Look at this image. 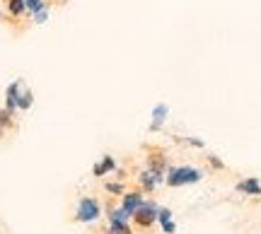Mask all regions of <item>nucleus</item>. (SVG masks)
<instances>
[{
	"instance_id": "1",
	"label": "nucleus",
	"mask_w": 261,
	"mask_h": 234,
	"mask_svg": "<svg viewBox=\"0 0 261 234\" xmlns=\"http://www.w3.org/2000/svg\"><path fill=\"white\" fill-rule=\"evenodd\" d=\"M203 179V171L196 167H169L167 169V186L179 188V186H189V184H198Z\"/></svg>"
},
{
	"instance_id": "2",
	"label": "nucleus",
	"mask_w": 261,
	"mask_h": 234,
	"mask_svg": "<svg viewBox=\"0 0 261 234\" xmlns=\"http://www.w3.org/2000/svg\"><path fill=\"white\" fill-rule=\"evenodd\" d=\"M99 215H102V206L94 198L85 196L77 200V208H75V220L77 222H94V220H99Z\"/></svg>"
},
{
	"instance_id": "3",
	"label": "nucleus",
	"mask_w": 261,
	"mask_h": 234,
	"mask_svg": "<svg viewBox=\"0 0 261 234\" xmlns=\"http://www.w3.org/2000/svg\"><path fill=\"white\" fill-rule=\"evenodd\" d=\"M133 222L140 227V229H148L158 222V206L155 203H143V206L136 210V215H133Z\"/></svg>"
},
{
	"instance_id": "4",
	"label": "nucleus",
	"mask_w": 261,
	"mask_h": 234,
	"mask_svg": "<svg viewBox=\"0 0 261 234\" xmlns=\"http://www.w3.org/2000/svg\"><path fill=\"white\" fill-rule=\"evenodd\" d=\"M148 169L150 171H155V174H162V177H165V171H167V157H165V152L162 150H150L148 152Z\"/></svg>"
},
{
	"instance_id": "5",
	"label": "nucleus",
	"mask_w": 261,
	"mask_h": 234,
	"mask_svg": "<svg viewBox=\"0 0 261 234\" xmlns=\"http://www.w3.org/2000/svg\"><path fill=\"white\" fill-rule=\"evenodd\" d=\"M145 203V198H143V193L140 191H130V193H123V200H121V208L128 213L130 217L136 215V210H138L140 206Z\"/></svg>"
},
{
	"instance_id": "6",
	"label": "nucleus",
	"mask_w": 261,
	"mask_h": 234,
	"mask_svg": "<svg viewBox=\"0 0 261 234\" xmlns=\"http://www.w3.org/2000/svg\"><path fill=\"white\" fill-rule=\"evenodd\" d=\"M19 94H22V82H19V80H15V82L8 87V92H5V109H8V111L15 113L17 102H19Z\"/></svg>"
},
{
	"instance_id": "7",
	"label": "nucleus",
	"mask_w": 261,
	"mask_h": 234,
	"mask_svg": "<svg viewBox=\"0 0 261 234\" xmlns=\"http://www.w3.org/2000/svg\"><path fill=\"white\" fill-rule=\"evenodd\" d=\"M234 188H237L240 193H247V196H261V181L256 177L242 179V181H240Z\"/></svg>"
},
{
	"instance_id": "8",
	"label": "nucleus",
	"mask_w": 261,
	"mask_h": 234,
	"mask_svg": "<svg viewBox=\"0 0 261 234\" xmlns=\"http://www.w3.org/2000/svg\"><path fill=\"white\" fill-rule=\"evenodd\" d=\"M167 116H169V106L167 104H158L155 109H152V121H150V131L155 133L162 128V123L167 121Z\"/></svg>"
},
{
	"instance_id": "9",
	"label": "nucleus",
	"mask_w": 261,
	"mask_h": 234,
	"mask_svg": "<svg viewBox=\"0 0 261 234\" xmlns=\"http://www.w3.org/2000/svg\"><path fill=\"white\" fill-rule=\"evenodd\" d=\"M162 174H155V171H150V169H145V171H140V177H138V181H140V186H143V191H155L158 188V184L162 181Z\"/></svg>"
},
{
	"instance_id": "10",
	"label": "nucleus",
	"mask_w": 261,
	"mask_h": 234,
	"mask_svg": "<svg viewBox=\"0 0 261 234\" xmlns=\"http://www.w3.org/2000/svg\"><path fill=\"white\" fill-rule=\"evenodd\" d=\"M116 169V162H114V157H109V155H104L102 162L99 164H94V177H104V174H109V171H114Z\"/></svg>"
},
{
	"instance_id": "11",
	"label": "nucleus",
	"mask_w": 261,
	"mask_h": 234,
	"mask_svg": "<svg viewBox=\"0 0 261 234\" xmlns=\"http://www.w3.org/2000/svg\"><path fill=\"white\" fill-rule=\"evenodd\" d=\"M8 10H10V15L19 17V15L27 10V3H24V0H8Z\"/></svg>"
},
{
	"instance_id": "12",
	"label": "nucleus",
	"mask_w": 261,
	"mask_h": 234,
	"mask_svg": "<svg viewBox=\"0 0 261 234\" xmlns=\"http://www.w3.org/2000/svg\"><path fill=\"white\" fill-rule=\"evenodd\" d=\"M34 104V94L29 92V90H24V92L19 94V102H17V109H22V111H27L29 106Z\"/></svg>"
},
{
	"instance_id": "13",
	"label": "nucleus",
	"mask_w": 261,
	"mask_h": 234,
	"mask_svg": "<svg viewBox=\"0 0 261 234\" xmlns=\"http://www.w3.org/2000/svg\"><path fill=\"white\" fill-rule=\"evenodd\" d=\"M27 3V10L34 15V12H39V10H44V8H48V3L46 0H24Z\"/></svg>"
},
{
	"instance_id": "14",
	"label": "nucleus",
	"mask_w": 261,
	"mask_h": 234,
	"mask_svg": "<svg viewBox=\"0 0 261 234\" xmlns=\"http://www.w3.org/2000/svg\"><path fill=\"white\" fill-rule=\"evenodd\" d=\"M12 116H15L12 111L0 109V128H10V126H12Z\"/></svg>"
},
{
	"instance_id": "15",
	"label": "nucleus",
	"mask_w": 261,
	"mask_h": 234,
	"mask_svg": "<svg viewBox=\"0 0 261 234\" xmlns=\"http://www.w3.org/2000/svg\"><path fill=\"white\" fill-rule=\"evenodd\" d=\"M172 220V213H169L167 208H158V222L162 225V222H169Z\"/></svg>"
},
{
	"instance_id": "16",
	"label": "nucleus",
	"mask_w": 261,
	"mask_h": 234,
	"mask_svg": "<svg viewBox=\"0 0 261 234\" xmlns=\"http://www.w3.org/2000/svg\"><path fill=\"white\" fill-rule=\"evenodd\" d=\"M46 17H48V8H44V10H39V12H34V19H37V24H44V22H46Z\"/></svg>"
},
{
	"instance_id": "17",
	"label": "nucleus",
	"mask_w": 261,
	"mask_h": 234,
	"mask_svg": "<svg viewBox=\"0 0 261 234\" xmlns=\"http://www.w3.org/2000/svg\"><path fill=\"white\" fill-rule=\"evenodd\" d=\"M208 162H211V167H213V169H225L223 159H220V157H215V155H208Z\"/></svg>"
},
{
	"instance_id": "18",
	"label": "nucleus",
	"mask_w": 261,
	"mask_h": 234,
	"mask_svg": "<svg viewBox=\"0 0 261 234\" xmlns=\"http://www.w3.org/2000/svg\"><path fill=\"white\" fill-rule=\"evenodd\" d=\"M107 191H109V193H123V186L121 184H107Z\"/></svg>"
},
{
	"instance_id": "19",
	"label": "nucleus",
	"mask_w": 261,
	"mask_h": 234,
	"mask_svg": "<svg viewBox=\"0 0 261 234\" xmlns=\"http://www.w3.org/2000/svg\"><path fill=\"white\" fill-rule=\"evenodd\" d=\"M174 229H177V225L169 220V222H162V232L165 234H174Z\"/></svg>"
},
{
	"instance_id": "20",
	"label": "nucleus",
	"mask_w": 261,
	"mask_h": 234,
	"mask_svg": "<svg viewBox=\"0 0 261 234\" xmlns=\"http://www.w3.org/2000/svg\"><path fill=\"white\" fill-rule=\"evenodd\" d=\"M189 145H194V148H203V140H198V138H189Z\"/></svg>"
}]
</instances>
